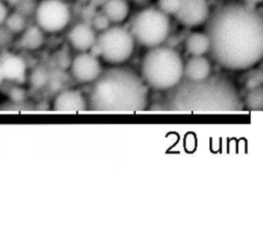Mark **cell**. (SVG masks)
<instances>
[{"instance_id": "21", "label": "cell", "mask_w": 263, "mask_h": 226, "mask_svg": "<svg viewBox=\"0 0 263 226\" xmlns=\"http://www.w3.org/2000/svg\"><path fill=\"white\" fill-rule=\"evenodd\" d=\"M12 7L6 0H0V27H3Z\"/></svg>"}, {"instance_id": "23", "label": "cell", "mask_w": 263, "mask_h": 226, "mask_svg": "<svg viewBox=\"0 0 263 226\" xmlns=\"http://www.w3.org/2000/svg\"><path fill=\"white\" fill-rule=\"evenodd\" d=\"M262 84V74L261 72H257L255 73L254 75H252L248 81H247V86L251 89V88H254V87H258V86H261Z\"/></svg>"}, {"instance_id": "1", "label": "cell", "mask_w": 263, "mask_h": 226, "mask_svg": "<svg viewBox=\"0 0 263 226\" xmlns=\"http://www.w3.org/2000/svg\"><path fill=\"white\" fill-rule=\"evenodd\" d=\"M210 53L229 70H246L263 55V16L257 6L230 1L217 7L205 23Z\"/></svg>"}, {"instance_id": "6", "label": "cell", "mask_w": 263, "mask_h": 226, "mask_svg": "<svg viewBox=\"0 0 263 226\" xmlns=\"http://www.w3.org/2000/svg\"><path fill=\"white\" fill-rule=\"evenodd\" d=\"M136 41L128 28L111 25L97 36L96 47L104 61L110 64L126 62L133 54Z\"/></svg>"}, {"instance_id": "24", "label": "cell", "mask_w": 263, "mask_h": 226, "mask_svg": "<svg viewBox=\"0 0 263 226\" xmlns=\"http://www.w3.org/2000/svg\"><path fill=\"white\" fill-rule=\"evenodd\" d=\"M240 2H243V3H247V4H250V5H253V6H258L262 3L263 0H238Z\"/></svg>"}, {"instance_id": "3", "label": "cell", "mask_w": 263, "mask_h": 226, "mask_svg": "<svg viewBox=\"0 0 263 226\" xmlns=\"http://www.w3.org/2000/svg\"><path fill=\"white\" fill-rule=\"evenodd\" d=\"M238 98L232 84L221 79L190 81L180 87L171 101L181 113H231L238 109Z\"/></svg>"}, {"instance_id": "16", "label": "cell", "mask_w": 263, "mask_h": 226, "mask_svg": "<svg viewBox=\"0 0 263 226\" xmlns=\"http://www.w3.org/2000/svg\"><path fill=\"white\" fill-rule=\"evenodd\" d=\"M185 49L190 55H204L210 51V39L206 32L194 31L185 40Z\"/></svg>"}, {"instance_id": "10", "label": "cell", "mask_w": 263, "mask_h": 226, "mask_svg": "<svg viewBox=\"0 0 263 226\" xmlns=\"http://www.w3.org/2000/svg\"><path fill=\"white\" fill-rule=\"evenodd\" d=\"M0 68L4 81L21 83L26 79L27 63L14 51L7 50L0 55Z\"/></svg>"}, {"instance_id": "14", "label": "cell", "mask_w": 263, "mask_h": 226, "mask_svg": "<svg viewBox=\"0 0 263 226\" xmlns=\"http://www.w3.org/2000/svg\"><path fill=\"white\" fill-rule=\"evenodd\" d=\"M102 13L111 25H121L130 14L128 0H106L102 5Z\"/></svg>"}, {"instance_id": "27", "label": "cell", "mask_w": 263, "mask_h": 226, "mask_svg": "<svg viewBox=\"0 0 263 226\" xmlns=\"http://www.w3.org/2000/svg\"><path fill=\"white\" fill-rule=\"evenodd\" d=\"M64 1H68V0H64Z\"/></svg>"}, {"instance_id": "12", "label": "cell", "mask_w": 263, "mask_h": 226, "mask_svg": "<svg viewBox=\"0 0 263 226\" xmlns=\"http://www.w3.org/2000/svg\"><path fill=\"white\" fill-rule=\"evenodd\" d=\"M85 109L84 98L77 90H63L53 100V111L59 114H77L84 112Z\"/></svg>"}, {"instance_id": "18", "label": "cell", "mask_w": 263, "mask_h": 226, "mask_svg": "<svg viewBox=\"0 0 263 226\" xmlns=\"http://www.w3.org/2000/svg\"><path fill=\"white\" fill-rule=\"evenodd\" d=\"M246 105L251 110H261L263 106V91L262 87L251 88L246 97Z\"/></svg>"}, {"instance_id": "9", "label": "cell", "mask_w": 263, "mask_h": 226, "mask_svg": "<svg viewBox=\"0 0 263 226\" xmlns=\"http://www.w3.org/2000/svg\"><path fill=\"white\" fill-rule=\"evenodd\" d=\"M70 69L75 80L82 83L95 81L101 74V64L98 58L88 51L79 52L73 59Z\"/></svg>"}, {"instance_id": "15", "label": "cell", "mask_w": 263, "mask_h": 226, "mask_svg": "<svg viewBox=\"0 0 263 226\" xmlns=\"http://www.w3.org/2000/svg\"><path fill=\"white\" fill-rule=\"evenodd\" d=\"M45 33L40 30L35 24L28 25V27L15 38L18 45L26 50H37L44 43Z\"/></svg>"}, {"instance_id": "11", "label": "cell", "mask_w": 263, "mask_h": 226, "mask_svg": "<svg viewBox=\"0 0 263 226\" xmlns=\"http://www.w3.org/2000/svg\"><path fill=\"white\" fill-rule=\"evenodd\" d=\"M97 31L87 23L75 24L67 34L69 44L78 52L88 51L95 47L97 41Z\"/></svg>"}, {"instance_id": "19", "label": "cell", "mask_w": 263, "mask_h": 226, "mask_svg": "<svg viewBox=\"0 0 263 226\" xmlns=\"http://www.w3.org/2000/svg\"><path fill=\"white\" fill-rule=\"evenodd\" d=\"M181 4V0H157L156 6L160 11L171 16L177 13Z\"/></svg>"}, {"instance_id": "2", "label": "cell", "mask_w": 263, "mask_h": 226, "mask_svg": "<svg viewBox=\"0 0 263 226\" xmlns=\"http://www.w3.org/2000/svg\"><path fill=\"white\" fill-rule=\"evenodd\" d=\"M89 100L92 110L98 113L130 114L145 109L147 91L136 73L112 68L96 79Z\"/></svg>"}, {"instance_id": "8", "label": "cell", "mask_w": 263, "mask_h": 226, "mask_svg": "<svg viewBox=\"0 0 263 226\" xmlns=\"http://www.w3.org/2000/svg\"><path fill=\"white\" fill-rule=\"evenodd\" d=\"M211 14L208 0H181L175 14L177 21L186 28H197L206 23Z\"/></svg>"}, {"instance_id": "20", "label": "cell", "mask_w": 263, "mask_h": 226, "mask_svg": "<svg viewBox=\"0 0 263 226\" xmlns=\"http://www.w3.org/2000/svg\"><path fill=\"white\" fill-rule=\"evenodd\" d=\"M92 27H93V29L97 31V32H102V31H104L105 29H107L109 26H111V24H110V22L108 21V18L102 13V14H100V15H98V16H96L95 18H93V22H92V25H91Z\"/></svg>"}, {"instance_id": "13", "label": "cell", "mask_w": 263, "mask_h": 226, "mask_svg": "<svg viewBox=\"0 0 263 226\" xmlns=\"http://www.w3.org/2000/svg\"><path fill=\"white\" fill-rule=\"evenodd\" d=\"M211 73V63L204 55H191L183 67V75L189 81H201Z\"/></svg>"}, {"instance_id": "17", "label": "cell", "mask_w": 263, "mask_h": 226, "mask_svg": "<svg viewBox=\"0 0 263 226\" xmlns=\"http://www.w3.org/2000/svg\"><path fill=\"white\" fill-rule=\"evenodd\" d=\"M27 17L28 16L24 13L12 8L3 25V28L13 38H16L28 27L29 24L27 22Z\"/></svg>"}, {"instance_id": "7", "label": "cell", "mask_w": 263, "mask_h": 226, "mask_svg": "<svg viewBox=\"0 0 263 226\" xmlns=\"http://www.w3.org/2000/svg\"><path fill=\"white\" fill-rule=\"evenodd\" d=\"M34 24L45 34H58L68 28L71 10L64 0H37L33 11Z\"/></svg>"}, {"instance_id": "22", "label": "cell", "mask_w": 263, "mask_h": 226, "mask_svg": "<svg viewBox=\"0 0 263 226\" xmlns=\"http://www.w3.org/2000/svg\"><path fill=\"white\" fill-rule=\"evenodd\" d=\"M32 82L37 86L40 87L42 85H44V83L47 80V75L43 70H37L34 72V74H32Z\"/></svg>"}, {"instance_id": "5", "label": "cell", "mask_w": 263, "mask_h": 226, "mask_svg": "<svg viewBox=\"0 0 263 226\" xmlns=\"http://www.w3.org/2000/svg\"><path fill=\"white\" fill-rule=\"evenodd\" d=\"M171 18L157 7H145L136 12L128 29L140 45L152 48L162 45L171 33Z\"/></svg>"}, {"instance_id": "25", "label": "cell", "mask_w": 263, "mask_h": 226, "mask_svg": "<svg viewBox=\"0 0 263 226\" xmlns=\"http://www.w3.org/2000/svg\"><path fill=\"white\" fill-rule=\"evenodd\" d=\"M3 81H4V79H3V76H2V72H1V68H0V86H1V84L3 83Z\"/></svg>"}, {"instance_id": "26", "label": "cell", "mask_w": 263, "mask_h": 226, "mask_svg": "<svg viewBox=\"0 0 263 226\" xmlns=\"http://www.w3.org/2000/svg\"><path fill=\"white\" fill-rule=\"evenodd\" d=\"M132 1H134V2H143L145 0H132Z\"/></svg>"}, {"instance_id": "4", "label": "cell", "mask_w": 263, "mask_h": 226, "mask_svg": "<svg viewBox=\"0 0 263 226\" xmlns=\"http://www.w3.org/2000/svg\"><path fill=\"white\" fill-rule=\"evenodd\" d=\"M183 67V60L177 50L159 45L148 48L141 70L147 84L156 89H170L180 83Z\"/></svg>"}]
</instances>
